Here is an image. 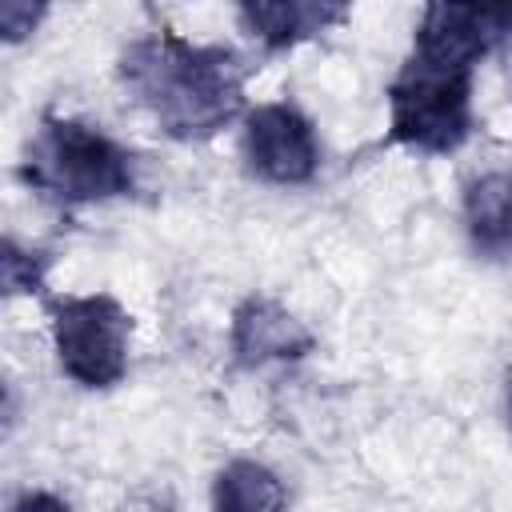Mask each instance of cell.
I'll return each instance as SVG.
<instances>
[{
  "instance_id": "obj_3",
  "label": "cell",
  "mask_w": 512,
  "mask_h": 512,
  "mask_svg": "<svg viewBox=\"0 0 512 512\" xmlns=\"http://www.w3.org/2000/svg\"><path fill=\"white\" fill-rule=\"evenodd\" d=\"M472 72L412 52L388 84V136L420 152H452L472 132Z\"/></svg>"
},
{
  "instance_id": "obj_9",
  "label": "cell",
  "mask_w": 512,
  "mask_h": 512,
  "mask_svg": "<svg viewBox=\"0 0 512 512\" xmlns=\"http://www.w3.org/2000/svg\"><path fill=\"white\" fill-rule=\"evenodd\" d=\"M344 4H308V0H284V4H244L240 24L252 40H260L268 52L292 48L316 32H328L336 20H344Z\"/></svg>"
},
{
  "instance_id": "obj_13",
  "label": "cell",
  "mask_w": 512,
  "mask_h": 512,
  "mask_svg": "<svg viewBox=\"0 0 512 512\" xmlns=\"http://www.w3.org/2000/svg\"><path fill=\"white\" fill-rule=\"evenodd\" d=\"M12 512H72V508L52 492H24Z\"/></svg>"
},
{
  "instance_id": "obj_5",
  "label": "cell",
  "mask_w": 512,
  "mask_h": 512,
  "mask_svg": "<svg viewBox=\"0 0 512 512\" xmlns=\"http://www.w3.org/2000/svg\"><path fill=\"white\" fill-rule=\"evenodd\" d=\"M244 160L248 172L268 184H308L320 168V140L312 120L288 104H256L244 112Z\"/></svg>"
},
{
  "instance_id": "obj_4",
  "label": "cell",
  "mask_w": 512,
  "mask_h": 512,
  "mask_svg": "<svg viewBox=\"0 0 512 512\" xmlns=\"http://www.w3.org/2000/svg\"><path fill=\"white\" fill-rule=\"evenodd\" d=\"M132 316L120 300L96 296H64L52 304V348L64 368L84 388H112L128 372Z\"/></svg>"
},
{
  "instance_id": "obj_10",
  "label": "cell",
  "mask_w": 512,
  "mask_h": 512,
  "mask_svg": "<svg viewBox=\"0 0 512 512\" xmlns=\"http://www.w3.org/2000/svg\"><path fill=\"white\" fill-rule=\"evenodd\" d=\"M284 480L260 460H228L212 480V512H284Z\"/></svg>"
},
{
  "instance_id": "obj_12",
  "label": "cell",
  "mask_w": 512,
  "mask_h": 512,
  "mask_svg": "<svg viewBox=\"0 0 512 512\" xmlns=\"http://www.w3.org/2000/svg\"><path fill=\"white\" fill-rule=\"evenodd\" d=\"M44 16V8H28V4H4L0 8V28L8 40H20L24 32L36 28V20Z\"/></svg>"
},
{
  "instance_id": "obj_14",
  "label": "cell",
  "mask_w": 512,
  "mask_h": 512,
  "mask_svg": "<svg viewBox=\"0 0 512 512\" xmlns=\"http://www.w3.org/2000/svg\"><path fill=\"white\" fill-rule=\"evenodd\" d=\"M508 416H512V376H508Z\"/></svg>"
},
{
  "instance_id": "obj_8",
  "label": "cell",
  "mask_w": 512,
  "mask_h": 512,
  "mask_svg": "<svg viewBox=\"0 0 512 512\" xmlns=\"http://www.w3.org/2000/svg\"><path fill=\"white\" fill-rule=\"evenodd\" d=\"M464 228L476 252L512 256V168H492L464 184Z\"/></svg>"
},
{
  "instance_id": "obj_2",
  "label": "cell",
  "mask_w": 512,
  "mask_h": 512,
  "mask_svg": "<svg viewBox=\"0 0 512 512\" xmlns=\"http://www.w3.org/2000/svg\"><path fill=\"white\" fill-rule=\"evenodd\" d=\"M20 176L56 204H104L132 192L136 164L108 132L72 116H44L24 152Z\"/></svg>"
},
{
  "instance_id": "obj_11",
  "label": "cell",
  "mask_w": 512,
  "mask_h": 512,
  "mask_svg": "<svg viewBox=\"0 0 512 512\" xmlns=\"http://www.w3.org/2000/svg\"><path fill=\"white\" fill-rule=\"evenodd\" d=\"M0 268H4V292L8 296H16V292H40V284H44V256L40 252H24L12 240L4 244Z\"/></svg>"
},
{
  "instance_id": "obj_6",
  "label": "cell",
  "mask_w": 512,
  "mask_h": 512,
  "mask_svg": "<svg viewBox=\"0 0 512 512\" xmlns=\"http://www.w3.org/2000/svg\"><path fill=\"white\" fill-rule=\"evenodd\" d=\"M504 36H512V4H428L412 52L476 68Z\"/></svg>"
},
{
  "instance_id": "obj_1",
  "label": "cell",
  "mask_w": 512,
  "mask_h": 512,
  "mask_svg": "<svg viewBox=\"0 0 512 512\" xmlns=\"http://www.w3.org/2000/svg\"><path fill=\"white\" fill-rule=\"evenodd\" d=\"M120 80L168 136L208 140L240 116L248 64L224 44H192L164 28L124 48Z\"/></svg>"
},
{
  "instance_id": "obj_7",
  "label": "cell",
  "mask_w": 512,
  "mask_h": 512,
  "mask_svg": "<svg viewBox=\"0 0 512 512\" xmlns=\"http://www.w3.org/2000/svg\"><path fill=\"white\" fill-rule=\"evenodd\" d=\"M232 356L244 368H264V364H284L300 360L312 348V332L304 320H296L284 304L268 296H248L232 312V332H228Z\"/></svg>"
}]
</instances>
